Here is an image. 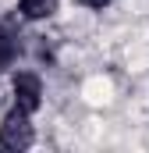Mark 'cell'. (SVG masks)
Listing matches in <instances>:
<instances>
[{
  "label": "cell",
  "instance_id": "cell-1",
  "mask_svg": "<svg viewBox=\"0 0 149 153\" xmlns=\"http://www.w3.org/2000/svg\"><path fill=\"white\" fill-rule=\"evenodd\" d=\"M36 143V132H32V114L14 107L11 114L0 121V150H29Z\"/></svg>",
  "mask_w": 149,
  "mask_h": 153
},
{
  "label": "cell",
  "instance_id": "cell-2",
  "mask_svg": "<svg viewBox=\"0 0 149 153\" xmlns=\"http://www.w3.org/2000/svg\"><path fill=\"white\" fill-rule=\"evenodd\" d=\"M11 93H14V107L36 114L39 103H43V82H39L36 71H18L14 82H11Z\"/></svg>",
  "mask_w": 149,
  "mask_h": 153
},
{
  "label": "cell",
  "instance_id": "cell-3",
  "mask_svg": "<svg viewBox=\"0 0 149 153\" xmlns=\"http://www.w3.org/2000/svg\"><path fill=\"white\" fill-rule=\"evenodd\" d=\"M21 50V36L11 22H0V68H7Z\"/></svg>",
  "mask_w": 149,
  "mask_h": 153
},
{
  "label": "cell",
  "instance_id": "cell-4",
  "mask_svg": "<svg viewBox=\"0 0 149 153\" xmlns=\"http://www.w3.org/2000/svg\"><path fill=\"white\" fill-rule=\"evenodd\" d=\"M57 11V0H18V14L29 22H43Z\"/></svg>",
  "mask_w": 149,
  "mask_h": 153
},
{
  "label": "cell",
  "instance_id": "cell-5",
  "mask_svg": "<svg viewBox=\"0 0 149 153\" xmlns=\"http://www.w3.org/2000/svg\"><path fill=\"white\" fill-rule=\"evenodd\" d=\"M78 4H82V7H89V11H103L110 0H78Z\"/></svg>",
  "mask_w": 149,
  "mask_h": 153
}]
</instances>
